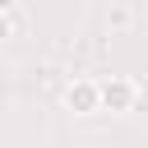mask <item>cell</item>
<instances>
[{
    "instance_id": "7a4b0ae2",
    "label": "cell",
    "mask_w": 148,
    "mask_h": 148,
    "mask_svg": "<svg viewBox=\"0 0 148 148\" xmlns=\"http://www.w3.org/2000/svg\"><path fill=\"white\" fill-rule=\"evenodd\" d=\"M97 102V92L92 88H79V92H69V106H92Z\"/></svg>"
},
{
    "instance_id": "6da1fadb",
    "label": "cell",
    "mask_w": 148,
    "mask_h": 148,
    "mask_svg": "<svg viewBox=\"0 0 148 148\" xmlns=\"http://www.w3.org/2000/svg\"><path fill=\"white\" fill-rule=\"evenodd\" d=\"M102 97H106L111 106H125V102H130V88H125V83H116V88H106Z\"/></svg>"
}]
</instances>
